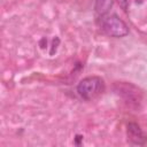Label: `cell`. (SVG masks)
<instances>
[{"mask_svg": "<svg viewBox=\"0 0 147 147\" xmlns=\"http://www.w3.org/2000/svg\"><path fill=\"white\" fill-rule=\"evenodd\" d=\"M111 5H113L111 0H95L94 8H95V11L98 14L105 15V14H107V11L111 7Z\"/></svg>", "mask_w": 147, "mask_h": 147, "instance_id": "5", "label": "cell"}, {"mask_svg": "<svg viewBox=\"0 0 147 147\" xmlns=\"http://www.w3.org/2000/svg\"><path fill=\"white\" fill-rule=\"evenodd\" d=\"M126 134H127V139L131 144L133 145H145L147 142V136L142 132V130L140 129V126L137 123H129L126 126Z\"/></svg>", "mask_w": 147, "mask_h": 147, "instance_id": "4", "label": "cell"}, {"mask_svg": "<svg viewBox=\"0 0 147 147\" xmlns=\"http://www.w3.org/2000/svg\"><path fill=\"white\" fill-rule=\"evenodd\" d=\"M100 28L106 34L110 37H115V38H122L129 34V26L116 14L101 15Z\"/></svg>", "mask_w": 147, "mask_h": 147, "instance_id": "1", "label": "cell"}, {"mask_svg": "<svg viewBox=\"0 0 147 147\" xmlns=\"http://www.w3.org/2000/svg\"><path fill=\"white\" fill-rule=\"evenodd\" d=\"M115 92L130 106L138 108L141 102V92L138 87L129 83H116Z\"/></svg>", "mask_w": 147, "mask_h": 147, "instance_id": "3", "label": "cell"}, {"mask_svg": "<svg viewBox=\"0 0 147 147\" xmlns=\"http://www.w3.org/2000/svg\"><path fill=\"white\" fill-rule=\"evenodd\" d=\"M105 90V82L99 76H88L83 78L77 85V93L84 100H93Z\"/></svg>", "mask_w": 147, "mask_h": 147, "instance_id": "2", "label": "cell"}, {"mask_svg": "<svg viewBox=\"0 0 147 147\" xmlns=\"http://www.w3.org/2000/svg\"><path fill=\"white\" fill-rule=\"evenodd\" d=\"M118 2L122 6V8L124 10H126V8H127V0H118Z\"/></svg>", "mask_w": 147, "mask_h": 147, "instance_id": "6", "label": "cell"}]
</instances>
